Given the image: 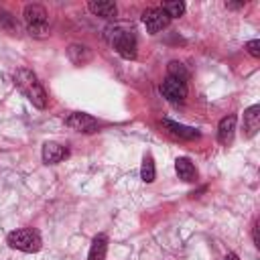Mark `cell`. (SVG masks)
<instances>
[{"label":"cell","instance_id":"15","mask_svg":"<svg viewBox=\"0 0 260 260\" xmlns=\"http://www.w3.org/2000/svg\"><path fill=\"white\" fill-rule=\"evenodd\" d=\"M67 55H69V59H71L75 65H85V63L91 59V51H89L85 45H77V43L69 45Z\"/></svg>","mask_w":260,"mask_h":260},{"label":"cell","instance_id":"22","mask_svg":"<svg viewBox=\"0 0 260 260\" xmlns=\"http://www.w3.org/2000/svg\"><path fill=\"white\" fill-rule=\"evenodd\" d=\"M225 260H240V258H238L236 254H228V256H225Z\"/></svg>","mask_w":260,"mask_h":260},{"label":"cell","instance_id":"17","mask_svg":"<svg viewBox=\"0 0 260 260\" xmlns=\"http://www.w3.org/2000/svg\"><path fill=\"white\" fill-rule=\"evenodd\" d=\"M169 77H175V79H179V81H185V83H187V79H189V71L185 69V65H183V63L173 61V63H169Z\"/></svg>","mask_w":260,"mask_h":260},{"label":"cell","instance_id":"1","mask_svg":"<svg viewBox=\"0 0 260 260\" xmlns=\"http://www.w3.org/2000/svg\"><path fill=\"white\" fill-rule=\"evenodd\" d=\"M14 85L24 93V98H26L35 108H39V110L47 108V91H45V87L41 85L39 77H37L30 69H24V67L16 69V71H14Z\"/></svg>","mask_w":260,"mask_h":260},{"label":"cell","instance_id":"14","mask_svg":"<svg viewBox=\"0 0 260 260\" xmlns=\"http://www.w3.org/2000/svg\"><path fill=\"white\" fill-rule=\"evenodd\" d=\"M106 252H108V236L106 234H98L91 242L87 260H106Z\"/></svg>","mask_w":260,"mask_h":260},{"label":"cell","instance_id":"7","mask_svg":"<svg viewBox=\"0 0 260 260\" xmlns=\"http://www.w3.org/2000/svg\"><path fill=\"white\" fill-rule=\"evenodd\" d=\"M160 93H162L169 102H173V104H181V102L187 98V83L167 75L165 81L160 83Z\"/></svg>","mask_w":260,"mask_h":260},{"label":"cell","instance_id":"19","mask_svg":"<svg viewBox=\"0 0 260 260\" xmlns=\"http://www.w3.org/2000/svg\"><path fill=\"white\" fill-rule=\"evenodd\" d=\"M246 51L252 55V57H260V41L258 39H252L246 43Z\"/></svg>","mask_w":260,"mask_h":260},{"label":"cell","instance_id":"16","mask_svg":"<svg viewBox=\"0 0 260 260\" xmlns=\"http://www.w3.org/2000/svg\"><path fill=\"white\" fill-rule=\"evenodd\" d=\"M154 177H156L154 160H152V156H150V154H146V156H144V160H142V167H140V179H142L144 183H152V181H154Z\"/></svg>","mask_w":260,"mask_h":260},{"label":"cell","instance_id":"6","mask_svg":"<svg viewBox=\"0 0 260 260\" xmlns=\"http://www.w3.org/2000/svg\"><path fill=\"white\" fill-rule=\"evenodd\" d=\"M142 22H144L146 30H148L150 35H154V32L162 30V28L171 22V18L167 16V12H165L160 6H156V8H146V10L142 12Z\"/></svg>","mask_w":260,"mask_h":260},{"label":"cell","instance_id":"8","mask_svg":"<svg viewBox=\"0 0 260 260\" xmlns=\"http://www.w3.org/2000/svg\"><path fill=\"white\" fill-rule=\"evenodd\" d=\"M162 128L175 136V138H181V140H195L199 138V130L191 128V126H183L179 122H173V120H162Z\"/></svg>","mask_w":260,"mask_h":260},{"label":"cell","instance_id":"21","mask_svg":"<svg viewBox=\"0 0 260 260\" xmlns=\"http://www.w3.org/2000/svg\"><path fill=\"white\" fill-rule=\"evenodd\" d=\"M252 236H254V244H256V246H260V240H258V225H254Z\"/></svg>","mask_w":260,"mask_h":260},{"label":"cell","instance_id":"5","mask_svg":"<svg viewBox=\"0 0 260 260\" xmlns=\"http://www.w3.org/2000/svg\"><path fill=\"white\" fill-rule=\"evenodd\" d=\"M65 124L71 128V130H75V132H83V134H91V132H95L98 130V120L93 118V116H89V114H85V112H73V114H69L67 118H65Z\"/></svg>","mask_w":260,"mask_h":260},{"label":"cell","instance_id":"10","mask_svg":"<svg viewBox=\"0 0 260 260\" xmlns=\"http://www.w3.org/2000/svg\"><path fill=\"white\" fill-rule=\"evenodd\" d=\"M236 122H238V118H236L234 114H230V116H225V118L219 120V126H217V140H219L223 146H228V144L234 142Z\"/></svg>","mask_w":260,"mask_h":260},{"label":"cell","instance_id":"3","mask_svg":"<svg viewBox=\"0 0 260 260\" xmlns=\"http://www.w3.org/2000/svg\"><path fill=\"white\" fill-rule=\"evenodd\" d=\"M8 246L14 248V250H20V252H39L41 246H43V240H41V234L32 228H20V230H14L8 234L6 238Z\"/></svg>","mask_w":260,"mask_h":260},{"label":"cell","instance_id":"12","mask_svg":"<svg viewBox=\"0 0 260 260\" xmlns=\"http://www.w3.org/2000/svg\"><path fill=\"white\" fill-rule=\"evenodd\" d=\"M87 8H89L91 14L102 16V18H114V16L118 14L116 4L110 2V0H91V2L87 4Z\"/></svg>","mask_w":260,"mask_h":260},{"label":"cell","instance_id":"4","mask_svg":"<svg viewBox=\"0 0 260 260\" xmlns=\"http://www.w3.org/2000/svg\"><path fill=\"white\" fill-rule=\"evenodd\" d=\"M26 30L32 37H45L49 30V14L41 4H26L22 10Z\"/></svg>","mask_w":260,"mask_h":260},{"label":"cell","instance_id":"20","mask_svg":"<svg viewBox=\"0 0 260 260\" xmlns=\"http://www.w3.org/2000/svg\"><path fill=\"white\" fill-rule=\"evenodd\" d=\"M225 6H228V8H242L244 2H225Z\"/></svg>","mask_w":260,"mask_h":260},{"label":"cell","instance_id":"13","mask_svg":"<svg viewBox=\"0 0 260 260\" xmlns=\"http://www.w3.org/2000/svg\"><path fill=\"white\" fill-rule=\"evenodd\" d=\"M175 171H177V177L185 183H193L197 179V171H195V165L187 158V156H181L175 160Z\"/></svg>","mask_w":260,"mask_h":260},{"label":"cell","instance_id":"11","mask_svg":"<svg viewBox=\"0 0 260 260\" xmlns=\"http://www.w3.org/2000/svg\"><path fill=\"white\" fill-rule=\"evenodd\" d=\"M41 154H43V162H47V165H57V162H61L69 152H67L65 146H61V144H57V142H45Z\"/></svg>","mask_w":260,"mask_h":260},{"label":"cell","instance_id":"18","mask_svg":"<svg viewBox=\"0 0 260 260\" xmlns=\"http://www.w3.org/2000/svg\"><path fill=\"white\" fill-rule=\"evenodd\" d=\"M160 8L167 12L169 18H177V16H181L185 12V4L183 2H165Z\"/></svg>","mask_w":260,"mask_h":260},{"label":"cell","instance_id":"9","mask_svg":"<svg viewBox=\"0 0 260 260\" xmlns=\"http://www.w3.org/2000/svg\"><path fill=\"white\" fill-rule=\"evenodd\" d=\"M242 124H244V136L246 138H252L258 132V128H260V106L258 104L244 110V122Z\"/></svg>","mask_w":260,"mask_h":260},{"label":"cell","instance_id":"2","mask_svg":"<svg viewBox=\"0 0 260 260\" xmlns=\"http://www.w3.org/2000/svg\"><path fill=\"white\" fill-rule=\"evenodd\" d=\"M106 39L108 43L118 51L120 57L124 59H134L138 53V43L132 30H126L122 26H108L106 28Z\"/></svg>","mask_w":260,"mask_h":260}]
</instances>
